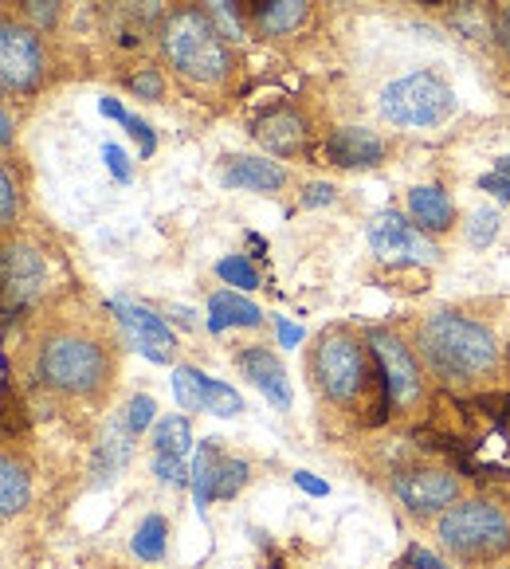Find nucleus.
Listing matches in <instances>:
<instances>
[{"label":"nucleus","mask_w":510,"mask_h":569,"mask_svg":"<svg viewBox=\"0 0 510 569\" xmlns=\"http://www.w3.org/2000/svg\"><path fill=\"white\" fill-rule=\"evenodd\" d=\"M338 201V189L330 181H310L302 189V209H322V204H334Z\"/></svg>","instance_id":"58836bf2"},{"label":"nucleus","mask_w":510,"mask_h":569,"mask_svg":"<svg viewBox=\"0 0 510 569\" xmlns=\"http://www.w3.org/2000/svg\"><path fill=\"white\" fill-rule=\"evenodd\" d=\"M393 495L401 499V507L417 519H428V515H443L452 502H460L463 483L460 476L443 468H412L401 471L393 479Z\"/></svg>","instance_id":"9b49d317"},{"label":"nucleus","mask_w":510,"mask_h":569,"mask_svg":"<svg viewBox=\"0 0 510 569\" xmlns=\"http://www.w3.org/2000/svg\"><path fill=\"white\" fill-rule=\"evenodd\" d=\"M236 9H240L243 28L263 40L294 36L310 20V0H236Z\"/></svg>","instance_id":"ddd939ff"},{"label":"nucleus","mask_w":510,"mask_h":569,"mask_svg":"<svg viewBox=\"0 0 510 569\" xmlns=\"http://www.w3.org/2000/svg\"><path fill=\"white\" fill-rule=\"evenodd\" d=\"M189 448H193V428H189V420L184 417H161L158 428H153V456H177V460H184L189 456Z\"/></svg>","instance_id":"5701e85b"},{"label":"nucleus","mask_w":510,"mask_h":569,"mask_svg":"<svg viewBox=\"0 0 510 569\" xmlns=\"http://www.w3.org/2000/svg\"><path fill=\"white\" fill-rule=\"evenodd\" d=\"M130 91H134L138 99L158 102L161 94H166V79H161L158 68H142V71H134V76H130Z\"/></svg>","instance_id":"f704fd0d"},{"label":"nucleus","mask_w":510,"mask_h":569,"mask_svg":"<svg viewBox=\"0 0 510 569\" xmlns=\"http://www.w3.org/2000/svg\"><path fill=\"white\" fill-rule=\"evenodd\" d=\"M217 276L224 279L228 287H240V291H256L260 287V271L251 268L248 256H224L217 263Z\"/></svg>","instance_id":"cd10ccee"},{"label":"nucleus","mask_w":510,"mask_h":569,"mask_svg":"<svg viewBox=\"0 0 510 569\" xmlns=\"http://www.w3.org/2000/svg\"><path fill=\"white\" fill-rule=\"evenodd\" d=\"M452 28L460 36H468V40H487V36H494V20H487L479 4H460V12H452Z\"/></svg>","instance_id":"c756f323"},{"label":"nucleus","mask_w":510,"mask_h":569,"mask_svg":"<svg viewBox=\"0 0 510 569\" xmlns=\"http://www.w3.org/2000/svg\"><path fill=\"white\" fill-rule=\"evenodd\" d=\"M20 204H24V197H20V184L17 177H12V169L0 161V228H12L20 217Z\"/></svg>","instance_id":"c85d7f7f"},{"label":"nucleus","mask_w":510,"mask_h":569,"mask_svg":"<svg viewBox=\"0 0 510 569\" xmlns=\"http://www.w3.org/2000/svg\"><path fill=\"white\" fill-rule=\"evenodd\" d=\"M153 471H158L161 483H189V476H184V460H177V456H153Z\"/></svg>","instance_id":"ea45409f"},{"label":"nucleus","mask_w":510,"mask_h":569,"mask_svg":"<svg viewBox=\"0 0 510 569\" xmlns=\"http://www.w3.org/2000/svg\"><path fill=\"white\" fill-rule=\"evenodd\" d=\"M134 432L126 428V420H110L99 436V452H94V483H110L118 479V471L130 463V452H134Z\"/></svg>","instance_id":"6ab92c4d"},{"label":"nucleus","mask_w":510,"mask_h":569,"mask_svg":"<svg viewBox=\"0 0 510 569\" xmlns=\"http://www.w3.org/2000/svg\"><path fill=\"white\" fill-rule=\"evenodd\" d=\"M40 381L56 393L68 397H94L110 381V353L99 338L83 335V330H59L48 335L40 346Z\"/></svg>","instance_id":"39448f33"},{"label":"nucleus","mask_w":510,"mask_h":569,"mask_svg":"<svg viewBox=\"0 0 510 569\" xmlns=\"http://www.w3.org/2000/svg\"><path fill=\"white\" fill-rule=\"evenodd\" d=\"M204 412H212V417H240L243 397L236 393L232 386H224V381L209 377V381H204Z\"/></svg>","instance_id":"a878e982"},{"label":"nucleus","mask_w":510,"mask_h":569,"mask_svg":"<svg viewBox=\"0 0 510 569\" xmlns=\"http://www.w3.org/2000/svg\"><path fill=\"white\" fill-rule=\"evenodd\" d=\"M307 138H310L307 118L291 107L271 110V114H263L260 122H256V142L276 153V158H294V153H302L307 150Z\"/></svg>","instance_id":"dca6fc26"},{"label":"nucleus","mask_w":510,"mask_h":569,"mask_svg":"<svg viewBox=\"0 0 510 569\" xmlns=\"http://www.w3.org/2000/svg\"><path fill=\"white\" fill-rule=\"evenodd\" d=\"M122 126L130 130V138L138 142V153H142V158H153V150H158V134L150 130V122H146V118H138V114H130Z\"/></svg>","instance_id":"e433bc0d"},{"label":"nucleus","mask_w":510,"mask_h":569,"mask_svg":"<svg viewBox=\"0 0 510 569\" xmlns=\"http://www.w3.org/2000/svg\"><path fill=\"white\" fill-rule=\"evenodd\" d=\"M412 350L436 381L460 389L483 386L502 366V350L491 327L468 319V315H456V310H436L420 319L412 330Z\"/></svg>","instance_id":"f257e3e1"},{"label":"nucleus","mask_w":510,"mask_h":569,"mask_svg":"<svg viewBox=\"0 0 510 569\" xmlns=\"http://www.w3.org/2000/svg\"><path fill=\"white\" fill-rule=\"evenodd\" d=\"M440 550L452 553L456 561L483 566L499 561L510 550V515L491 499H460L436 522Z\"/></svg>","instance_id":"20e7f679"},{"label":"nucleus","mask_w":510,"mask_h":569,"mask_svg":"<svg viewBox=\"0 0 510 569\" xmlns=\"http://www.w3.org/2000/svg\"><path fill=\"white\" fill-rule=\"evenodd\" d=\"M102 161H107V169H110V177H114V181L130 184V177H134V169H130V158H126L122 146H114V142L102 146Z\"/></svg>","instance_id":"4c0bfd02"},{"label":"nucleus","mask_w":510,"mask_h":569,"mask_svg":"<svg viewBox=\"0 0 510 569\" xmlns=\"http://www.w3.org/2000/svg\"><path fill=\"white\" fill-rule=\"evenodd\" d=\"M236 366H240V373L248 377L251 386L260 389L276 409H291V381H287V369L268 346H243Z\"/></svg>","instance_id":"2eb2a0df"},{"label":"nucleus","mask_w":510,"mask_h":569,"mask_svg":"<svg viewBox=\"0 0 510 569\" xmlns=\"http://www.w3.org/2000/svg\"><path fill=\"white\" fill-rule=\"evenodd\" d=\"M327 158L338 169H373L386 161V138L369 126H338L327 138Z\"/></svg>","instance_id":"4468645a"},{"label":"nucleus","mask_w":510,"mask_h":569,"mask_svg":"<svg viewBox=\"0 0 510 569\" xmlns=\"http://www.w3.org/2000/svg\"><path fill=\"white\" fill-rule=\"evenodd\" d=\"M507 369H510V346H507Z\"/></svg>","instance_id":"09e8293b"},{"label":"nucleus","mask_w":510,"mask_h":569,"mask_svg":"<svg viewBox=\"0 0 510 569\" xmlns=\"http://www.w3.org/2000/svg\"><path fill=\"white\" fill-rule=\"evenodd\" d=\"M366 346H369V353H373L377 369H381L389 401H393L397 409L420 405V397H424V377H420L417 350H409L404 338H397L393 330H369Z\"/></svg>","instance_id":"6e6552de"},{"label":"nucleus","mask_w":510,"mask_h":569,"mask_svg":"<svg viewBox=\"0 0 510 569\" xmlns=\"http://www.w3.org/2000/svg\"><path fill=\"white\" fill-rule=\"evenodd\" d=\"M153 412H158V405H153L150 393L130 397V405H126V428H130L134 436H142L146 428L153 425Z\"/></svg>","instance_id":"473e14b6"},{"label":"nucleus","mask_w":510,"mask_h":569,"mask_svg":"<svg viewBox=\"0 0 510 569\" xmlns=\"http://www.w3.org/2000/svg\"><path fill=\"white\" fill-rule=\"evenodd\" d=\"M366 236H369V248H373V256L381 263H397V268H404V263H436L440 260V248L428 240V232H420V228L412 224L409 217H401L397 209L377 212V217L369 220Z\"/></svg>","instance_id":"9d476101"},{"label":"nucleus","mask_w":510,"mask_h":569,"mask_svg":"<svg viewBox=\"0 0 510 569\" xmlns=\"http://www.w3.org/2000/svg\"><path fill=\"white\" fill-rule=\"evenodd\" d=\"M381 114L401 130H428L456 114V91L436 71H412L381 91Z\"/></svg>","instance_id":"423d86ee"},{"label":"nucleus","mask_w":510,"mask_h":569,"mask_svg":"<svg viewBox=\"0 0 510 569\" xmlns=\"http://www.w3.org/2000/svg\"><path fill=\"white\" fill-rule=\"evenodd\" d=\"M276 327H279V342H283L287 350L302 342V330H299V327H291V322H287V319H276Z\"/></svg>","instance_id":"a18cd8bd"},{"label":"nucleus","mask_w":510,"mask_h":569,"mask_svg":"<svg viewBox=\"0 0 510 569\" xmlns=\"http://www.w3.org/2000/svg\"><path fill=\"white\" fill-rule=\"evenodd\" d=\"M110 315L118 319V327L130 335V342L138 346V353L158 366H169L173 361V350H177V338L169 330L166 319H158L153 310L138 307V302H126V299H114L110 302Z\"/></svg>","instance_id":"f8f14e48"},{"label":"nucleus","mask_w":510,"mask_h":569,"mask_svg":"<svg viewBox=\"0 0 510 569\" xmlns=\"http://www.w3.org/2000/svg\"><path fill=\"white\" fill-rule=\"evenodd\" d=\"M32 502V479L17 460L0 456V519H12Z\"/></svg>","instance_id":"412c9836"},{"label":"nucleus","mask_w":510,"mask_h":569,"mask_svg":"<svg viewBox=\"0 0 510 569\" xmlns=\"http://www.w3.org/2000/svg\"><path fill=\"white\" fill-rule=\"evenodd\" d=\"M220 463H224V452H220V440H204L201 452L193 460V495H197V507H209L217 499V476H220Z\"/></svg>","instance_id":"4be33fe9"},{"label":"nucleus","mask_w":510,"mask_h":569,"mask_svg":"<svg viewBox=\"0 0 510 569\" xmlns=\"http://www.w3.org/2000/svg\"><path fill=\"white\" fill-rule=\"evenodd\" d=\"M204 381H209V373L193 366L173 369V397L184 412H204Z\"/></svg>","instance_id":"b1692460"},{"label":"nucleus","mask_w":510,"mask_h":569,"mask_svg":"<svg viewBox=\"0 0 510 569\" xmlns=\"http://www.w3.org/2000/svg\"><path fill=\"white\" fill-rule=\"evenodd\" d=\"M409 220L428 236H443L456 224V204L440 184H417L409 193Z\"/></svg>","instance_id":"a211bd4d"},{"label":"nucleus","mask_w":510,"mask_h":569,"mask_svg":"<svg viewBox=\"0 0 510 569\" xmlns=\"http://www.w3.org/2000/svg\"><path fill=\"white\" fill-rule=\"evenodd\" d=\"M99 114H102V118H114V122H126V118H130V114H126L122 102L110 99V94H102V99H99Z\"/></svg>","instance_id":"c03bdc74"},{"label":"nucleus","mask_w":510,"mask_h":569,"mask_svg":"<svg viewBox=\"0 0 510 569\" xmlns=\"http://www.w3.org/2000/svg\"><path fill=\"white\" fill-rule=\"evenodd\" d=\"M48 279V260L32 240L9 236L0 240V302L9 310L32 307Z\"/></svg>","instance_id":"1a4fd4ad"},{"label":"nucleus","mask_w":510,"mask_h":569,"mask_svg":"<svg viewBox=\"0 0 510 569\" xmlns=\"http://www.w3.org/2000/svg\"><path fill=\"white\" fill-rule=\"evenodd\" d=\"M166 538H169L166 519H161V515H150V519L134 530V542L130 546H134V553L142 561H161L166 558Z\"/></svg>","instance_id":"393cba45"},{"label":"nucleus","mask_w":510,"mask_h":569,"mask_svg":"<svg viewBox=\"0 0 510 569\" xmlns=\"http://www.w3.org/2000/svg\"><path fill=\"white\" fill-rule=\"evenodd\" d=\"M479 189H483V193H494L499 201H510V158L494 161L491 173L479 177Z\"/></svg>","instance_id":"c9c22d12"},{"label":"nucleus","mask_w":510,"mask_h":569,"mask_svg":"<svg viewBox=\"0 0 510 569\" xmlns=\"http://www.w3.org/2000/svg\"><path fill=\"white\" fill-rule=\"evenodd\" d=\"M294 487H302V491L314 495V499H327V495H330V483H327V479L310 476V471H294Z\"/></svg>","instance_id":"37998d69"},{"label":"nucleus","mask_w":510,"mask_h":569,"mask_svg":"<svg viewBox=\"0 0 510 569\" xmlns=\"http://www.w3.org/2000/svg\"><path fill=\"white\" fill-rule=\"evenodd\" d=\"M263 310L256 302H248L240 291H217L209 299V330L212 335H224L228 327H260Z\"/></svg>","instance_id":"aec40b11"},{"label":"nucleus","mask_w":510,"mask_h":569,"mask_svg":"<svg viewBox=\"0 0 510 569\" xmlns=\"http://www.w3.org/2000/svg\"><path fill=\"white\" fill-rule=\"evenodd\" d=\"M201 9L212 17V24L224 32V40H243L248 28L240 20V9H236V0H201Z\"/></svg>","instance_id":"bb28decb"},{"label":"nucleus","mask_w":510,"mask_h":569,"mask_svg":"<svg viewBox=\"0 0 510 569\" xmlns=\"http://www.w3.org/2000/svg\"><path fill=\"white\" fill-rule=\"evenodd\" d=\"M158 43L169 68L189 83L220 87L232 76V48L201 4H181V9L166 12L158 28Z\"/></svg>","instance_id":"f03ea898"},{"label":"nucleus","mask_w":510,"mask_h":569,"mask_svg":"<svg viewBox=\"0 0 510 569\" xmlns=\"http://www.w3.org/2000/svg\"><path fill=\"white\" fill-rule=\"evenodd\" d=\"M494 236H499V212H494V209H479V212H471V224H468V240H471V248H491Z\"/></svg>","instance_id":"2f4dec72"},{"label":"nucleus","mask_w":510,"mask_h":569,"mask_svg":"<svg viewBox=\"0 0 510 569\" xmlns=\"http://www.w3.org/2000/svg\"><path fill=\"white\" fill-rule=\"evenodd\" d=\"M220 181L228 189H243V193H279L287 184V169L271 158H228Z\"/></svg>","instance_id":"f3484780"},{"label":"nucleus","mask_w":510,"mask_h":569,"mask_svg":"<svg viewBox=\"0 0 510 569\" xmlns=\"http://www.w3.org/2000/svg\"><path fill=\"white\" fill-rule=\"evenodd\" d=\"M494 43H499V51L510 59V0L494 12Z\"/></svg>","instance_id":"a19ab883"},{"label":"nucleus","mask_w":510,"mask_h":569,"mask_svg":"<svg viewBox=\"0 0 510 569\" xmlns=\"http://www.w3.org/2000/svg\"><path fill=\"white\" fill-rule=\"evenodd\" d=\"M248 487V463L243 460H228L220 463V476H217V499H236V495Z\"/></svg>","instance_id":"7c9ffc66"},{"label":"nucleus","mask_w":510,"mask_h":569,"mask_svg":"<svg viewBox=\"0 0 510 569\" xmlns=\"http://www.w3.org/2000/svg\"><path fill=\"white\" fill-rule=\"evenodd\" d=\"M17 142V122L4 107H0V146H12Z\"/></svg>","instance_id":"49530a36"},{"label":"nucleus","mask_w":510,"mask_h":569,"mask_svg":"<svg viewBox=\"0 0 510 569\" xmlns=\"http://www.w3.org/2000/svg\"><path fill=\"white\" fill-rule=\"evenodd\" d=\"M404 569H443V561L436 553H428L424 546H409L404 553Z\"/></svg>","instance_id":"79ce46f5"},{"label":"nucleus","mask_w":510,"mask_h":569,"mask_svg":"<svg viewBox=\"0 0 510 569\" xmlns=\"http://www.w3.org/2000/svg\"><path fill=\"white\" fill-rule=\"evenodd\" d=\"M424 9H440V4H448V0H420Z\"/></svg>","instance_id":"de8ad7c7"},{"label":"nucleus","mask_w":510,"mask_h":569,"mask_svg":"<svg viewBox=\"0 0 510 569\" xmlns=\"http://www.w3.org/2000/svg\"><path fill=\"white\" fill-rule=\"evenodd\" d=\"M48 71V51L32 24L0 17V91L32 94Z\"/></svg>","instance_id":"0eeeda50"},{"label":"nucleus","mask_w":510,"mask_h":569,"mask_svg":"<svg viewBox=\"0 0 510 569\" xmlns=\"http://www.w3.org/2000/svg\"><path fill=\"white\" fill-rule=\"evenodd\" d=\"M310 381L330 405H342V409L366 401L373 389H386L373 353L350 330H322L318 335L314 350H310Z\"/></svg>","instance_id":"7ed1b4c3"},{"label":"nucleus","mask_w":510,"mask_h":569,"mask_svg":"<svg viewBox=\"0 0 510 569\" xmlns=\"http://www.w3.org/2000/svg\"><path fill=\"white\" fill-rule=\"evenodd\" d=\"M20 9H24V17L32 20V28H56L63 0H20Z\"/></svg>","instance_id":"72a5a7b5"}]
</instances>
